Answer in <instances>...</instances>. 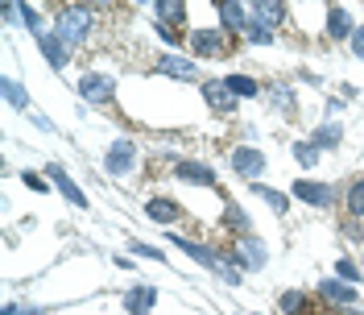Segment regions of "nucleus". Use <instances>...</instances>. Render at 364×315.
I'll use <instances>...</instances> for the list:
<instances>
[{
    "label": "nucleus",
    "mask_w": 364,
    "mask_h": 315,
    "mask_svg": "<svg viewBox=\"0 0 364 315\" xmlns=\"http://www.w3.org/2000/svg\"><path fill=\"white\" fill-rule=\"evenodd\" d=\"M356 29H352V17H348V8L344 4H327V37H352Z\"/></svg>",
    "instance_id": "12"
},
{
    "label": "nucleus",
    "mask_w": 364,
    "mask_h": 315,
    "mask_svg": "<svg viewBox=\"0 0 364 315\" xmlns=\"http://www.w3.org/2000/svg\"><path fill=\"white\" fill-rule=\"evenodd\" d=\"M274 104H278L282 112H290V108H294V96H290V83H274Z\"/></svg>",
    "instance_id": "29"
},
{
    "label": "nucleus",
    "mask_w": 364,
    "mask_h": 315,
    "mask_svg": "<svg viewBox=\"0 0 364 315\" xmlns=\"http://www.w3.org/2000/svg\"><path fill=\"white\" fill-rule=\"evenodd\" d=\"M203 96H207V104H211L215 112H232V108H236V96L228 91V83H224V79L203 83Z\"/></svg>",
    "instance_id": "13"
},
{
    "label": "nucleus",
    "mask_w": 364,
    "mask_h": 315,
    "mask_svg": "<svg viewBox=\"0 0 364 315\" xmlns=\"http://www.w3.org/2000/svg\"><path fill=\"white\" fill-rule=\"evenodd\" d=\"M249 17L274 29V25L286 21V4H282V0H257V4H249Z\"/></svg>",
    "instance_id": "10"
},
{
    "label": "nucleus",
    "mask_w": 364,
    "mask_h": 315,
    "mask_svg": "<svg viewBox=\"0 0 364 315\" xmlns=\"http://www.w3.org/2000/svg\"><path fill=\"white\" fill-rule=\"evenodd\" d=\"M157 75H170V79H182V83H191L199 71H195V62H191V58H178V54H162V58H157Z\"/></svg>",
    "instance_id": "9"
},
{
    "label": "nucleus",
    "mask_w": 364,
    "mask_h": 315,
    "mask_svg": "<svg viewBox=\"0 0 364 315\" xmlns=\"http://www.w3.org/2000/svg\"><path fill=\"white\" fill-rule=\"evenodd\" d=\"M186 42H191V50H195L199 58H228V54L236 50L232 33H224V29H195Z\"/></svg>",
    "instance_id": "2"
},
{
    "label": "nucleus",
    "mask_w": 364,
    "mask_h": 315,
    "mask_svg": "<svg viewBox=\"0 0 364 315\" xmlns=\"http://www.w3.org/2000/svg\"><path fill=\"white\" fill-rule=\"evenodd\" d=\"M340 137H344V129H340V125H323V129H315V145H319V150H336V145H340Z\"/></svg>",
    "instance_id": "22"
},
{
    "label": "nucleus",
    "mask_w": 364,
    "mask_h": 315,
    "mask_svg": "<svg viewBox=\"0 0 364 315\" xmlns=\"http://www.w3.org/2000/svg\"><path fill=\"white\" fill-rule=\"evenodd\" d=\"M224 216H228V224H232V228H236L240 237H249V216H245V212H240V208H236L232 199H228V212H224Z\"/></svg>",
    "instance_id": "28"
},
{
    "label": "nucleus",
    "mask_w": 364,
    "mask_h": 315,
    "mask_svg": "<svg viewBox=\"0 0 364 315\" xmlns=\"http://www.w3.org/2000/svg\"><path fill=\"white\" fill-rule=\"evenodd\" d=\"M236 253H240V262H245L249 270H261V266H265V245H261L257 237H240V241H236Z\"/></svg>",
    "instance_id": "17"
},
{
    "label": "nucleus",
    "mask_w": 364,
    "mask_h": 315,
    "mask_svg": "<svg viewBox=\"0 0 364 315\" xmlns=\"http://www.w3.org/2000/svg\"><path fill=\"white\" fill-rule=\"evenodd\" d=\"M153 303H157V291H153V287H133V291L124 295V312L128 315H149Z\"/></svg>",
    "instance_id": "15"
},
{
    "label": "nucleus",
    "mask_w": 364,
    "mask_h": 315,
    "mask_svg": "<svg viewBox=\"0 0 364 315\" xmlns=\"http://www.w3.org/2000/svg\"><path fill=\"white\" fill-rule=\"evenodd\" d=\"M145 216H149V220H157V224H174L182 212H178V204H174V199H162V195H157V199H149V204H145Z\"/></svg>",
    "instance_id": "18"
},
{
    "label": "nucleus",
    "mask_w": 364,
    "mask_h": 315,
    "mask_svg": "<svg viewBox=\"0 0 364 315\" xmlns=\"http://www.w3.org/2000/svg\"><path fill=\"white\" fill-rule=\"evenodd\" d=\"M174 179L199 183V187H215V174H211V166H203V162H178V166H174Z\"/></svg>",
    "instance_id": "14"
},
{
    "label": "nucleus",
    "mask_w": 364,
    "mask_h": 315,
    "mask_svg": "<svg viewBox=\"0 0 364 315\" xmlns=\"http://www.w3.org/2000/svg\"><path fill=\"white\" fill-rule=\"evenodd\" d=\"M25 187H33V191H46V183H41L37 174H25Z\"/></svg>",
    "instance_id": "36"
},
{
    "label": "nucleus",
    "mask_w": 364,
    "mask_h": 315,
    "mask_svg": "<svg viewBox=\"0 0 364 315\" xmlns=\"http://www.w3.org/2000/svg\"><path fill=\"white\" fill-rule=\"evenodd\" d=\"M95 4H66V8H58V17H54V37L66 46V50H75V46H83L87 37H91V29H95Z\"/></svg>",
    "instance_id": "1"
},
{
    "label": "nucleus",
    "mask_w": 364,
    "mask_h": 315,
    "mask_svg": "<svg viewBox=\"0 0 364 315\" xmlns=\"http://www.w3.org/2000/svg\"><path fill=\"white\" fill-rule=\"evenodd\" d=\"M352 54H356V58H364V29H356V33H352Z\"/></svg>",
    "instance_id": "34"
},
{
    "label": "nucleus",
    "mask_w": 364,
    "mask_h": 315,
    "mask_svg": "<svg viewBox=\"0 0 364 315\" xmlns=\"http://www.w3.org/2000/svg\"><path fill=\"white\" fill-rule=\"evenodd\" d=\"M37 312H41V307H17V303L4 307V315H37Z\"/></svg>",
    "instance_id": "35"
},
{
    "label": "nucleus",
    "mask_w": 364,
    "mask_h": 315,
    "mask_svg": "<svg viewBox=\"0 0 364 315\" xmlns=\"http://www.w3.org/2000/svg\"><path fill=\"white\" fill-rule=\"evenodd\" d=\"M348 315H356V312H348Z\"/></svg>",
    "instance_id": "37"
},
{
    "label": "nucleus",
    "mask_w": 364,
    "mask_h": 315,
    "mask_svg": "<svg viewBox=\"0 0 364 315\" xmlns=\"http://www.w3.org/2000/svg\"><path fill=\"white\" fill-rule=\"evenodd\" d=\"M215 8H220V25H224V33H245V29H249V4L228 0V4H215Z\"/></svg>",
    "instance_id": "8"
},
{
    "label": "nucleus",
    "mask_w": 364,
    "mask_h": 315,
    "mask_svg": "<svg viewBox=\"0 0 364 315\" xmlns=\"http://www.w3.org/2000/svg\"><path fill=\"white\" fill-rule=\"evenodd\" d=\"M46 174H50V183H54V187H58V191H62V195H66V199L75 204V208H87V195L79 191V183H75V179H70V174H66L62 166H50Z\"/></svg>",
    "instance_id": "11"
},
{
    "label": "nucleus",
    "mask_w": 364,
    "mask_h": 315,
    "mask_svg": "<svg viewBox=\"0 0 364 315\" xmlns=\"http://www.w3.org/2000/svg\"><path fill=\"white\" fill-rule=\"evenodd\" d=\"M336 274H340L344 282H356V278H361V270H356V262H348V258H340V262H336Z\"/></svg>",
    "instance_id": "30"
},
{
    "label": "nucleus",
    "mask_w": 364,
    "mask_h": 315,
    "mask_svg": "<svg viewBox=\"0 0 364 315\" xmlns=\"http://www.w3.org/2000/svg\"><path fill=\"white\" fill-rule=\"evenodd\" d=\"M0 87H4V100H8L12 108H29V96H25V87H21L12 75H4V83H0Z\"/></svg>",
    "instance_id": "21"
},
{
    "label": "nucleus",
    "mask_w": 364,
    "mask_h": 315,
    "mask_svg": "<svg viewBox=\"0 0 364 315\" xmlns=\"http://www.w3.org/2000/svg\"><path fill=\"white\" fill-rule=\"evenodd\" d=\"M157 33H162V42H170V46H182L178 29H170V25H157Z\"/></svg>",
    "instance_id": "33"
},
{
    "label": "nucleus",
    "mask_w": 364,
    "mask_h": 315,
    "mask_svg": "<svg viewBox=\"0 0 364 315\" xmlns=\"http://www.w3.org/2000/svg\"><path fill=\"white\" fill-rule=\"evenodd\" d=\"M224 83H228V91H232L236 100H253V96H261V83L249 79V75H224Z\"/></svg>",
    "instance_id": "20"
},
{
    "label": "nucleus",
    "mask_w": 364,
    "mask_h": 315,
    "mask_svg": "<svg viewBox=\"0 0 364 315\" xmlns=\"http://www.w3.org/2000/svg\"><path fill=\"white\" fill-rule=\"evenodd\" d=\"M79 96H83L87 104H112V100H116V79H112V75L91 71V75H83V79H79Z\"/></svg>",
    "instance_id": "3"
},
{
    "label": "nucleus",
    "mask_w": 364,
    "mask_h": 315,
    "mask_svg": "<svg viewBox=\"0 0 364 315\" xmlns=\"http://www.w3.org/2000/svg\"><path fill=\"white\" fill-rule=\"evenodd\" d=\"M348 212H352V216H364V179H356V183L348 187Z\"/></svg>",
    "instance_id": "26"
},
{
    "label": "nucleus",
    "mask_w": 364,
    "mask_h": 315,
    "mask_svg": "<svg viewBox=\"0 0 364 315\" xmlns=\"http://www.w3.org/2000/svg\"><path fill=\"white\" fill-rule=\"evenodd\" d=\"M282 312L286 315H307L311 312V307H307V295H303V291H286V295H282Z\"/></svg>",
    "instance_id": "24"
},
{
    "label": "nucleus",
    "mask_w": 364,
    "mask_h": 315,
    "mask_svg": "<svg viewBox=\"0 0 364 315\" xmlns=\"http://www.w3.org/2000/svg\"><path fill=\"white\" fill-rule=\"evenodd\" d=\"M104 166H108V174H133V166H137V145L128 141V137H120V141H112V150H108V158H104Z\"/></svg>",
    "instance_id": "4"
},
{
    "label": "nucleus",
    "mask_w": 364,
    "mask_h": 315,
    "mask_svg": "<svg viewBox=\"0 0 364 315\" xmlns=\"http://www.w3.org/2000/svg\"><path fill=\"white\" fill-rule=\"evenodd\" d=\"M294 195L303 204H311V208H332V199H336V191L327 183H311V179H298L294 183Z\"/></svg>",
    "instance_id": "7"
},
{
    "label": "nucleus",
    "mask_w": 364,
    "mask_h": 315,
    "mask_svg": "<svg viewBox=\"0 0 364 315\" xmlns=\"http://www.w3.org/2000/svg\"><path fill=\"white\" fill-rule=\"evenodd\" d=\"M128 249H133V253H141V258H153V262H162V249H153V245H145V241H128Z\"/></svg>",
    "instance_id": "32"
},
{
    "label": "nucleus",
    "mask_w": 364,
    "mask_h": 315,
    "mask_svg": "<svg viewBox=\"0 0 364 315\" xmlns=\"http://www.w3.org/2000/svg\"><path fill=\"white\" fill-rule=\"evenodd\" d=\"M245 37H249V42H253V46H269V42H274V29H269V25H261V21H253V17H249V29H245Z\"/></svg>",
    "instance_id": "25"
},
{
    "label": "nucleus",
    "mask_w": 364,
    "mask_h": 315,
    "mask_svg": "<svg viewBox=\"0 0 364 315\" xmlns=\"http://www.w3.org/2000/svg\"><path fill=\"white\" fill-rule=\"evenodd\" d=\"M153 8H157V25H170V29H174V25L186 21V4H182V0H162V4H153Z\"/></svg>",
    "instance_id": "19"
},
{
    "label": "nucleus",
    "mask_w": 364,
    "mask_h": 315,
    "mask_svg": "<svg viewBox=\"0 0 364 315\" xmlns=\"http://www.w3.org/2000/svg\"><path fill=\"white\" fill-rule=\"evenodd\" d=\"M319 299L332 303V307H352L356 303V287L344 282V278H323L319 282Z\"/></svg>",
    "instance_id": "5"
},
{
    "label": "nucleus",
    "mask_w": 364,
    "mask_h": 315,
    "mask_svg": "<svg viewBox=\"0 0 364 315\" xmlns=\"http://www.w3.org/2000/svg\"><path fill=\"white\" fill-rule=\"evenodd\" d=\"M294 158H298L303 166H315V158H319V145H315V141H294Z\"/></svg>",
    "instance_id": "27"
},
{
    "label": "nucleus",
    "mask_w": 364,
    "mask_h": 315,
    "mask_svg": "<svg viewBox=\"0 0 364 315\" xmlns=\"http://www.w3.org/2000/svg\"><path fill=\"white\" fill-rule=\"evenodd\" d=\"M21 21H25V25H29V29H33V33H37V37H41V33H46V29H41V17H37V12H33V8H29V4H21Z\"/></svg>",
    "instance_id": "31"
},
{
    "label": "nucleus",
    "mask_w": 364,
    "mask_h": 315,
    "mask_svg": "<svg viewBox=\"0 0 364 315\" xmlns=\"http://www.w3.org/2000/svg\"><path fill=\"white\" fill-rule=\"evenodd\" d=\"M37 46H41V54H46V62H50L54 71H62V66H66L70 50H66V46H62V42H58L54 33H41V37H37Z\"/></svg>",
    "instance_id": "16"
},
{
    "label": "nucleus",
    "mask_w": 364,
    "mask_h": 315,
    "mask_svg": "<svg viewBox=\"0 0 364 315\" xmlns=\"http://www.w3.org/2000/svg\"><path fill=\"white\" fill-rule=\"evenodd\" d=\"M253 191H257V195H261V199H265V204H269V208L278 212V216H282V212L290 208V199H286L282 191H274V187H261V183H253Z\"/></svg>",
    "instance_id": "23"
},
{
    "label": "nucleus",
    "mask_w": 364,
    "mask_h": 315,
    "mask_svg": "<svg viewBox=\"0 0 364 315\" xmlns=\"http://www.w3.org/2000/svg\"><path fill=\"white\" fill-rule=\"evenodd\" d=\"M232 170L245 179H257V174H265V154L253 145H240V150H232Z\"/></svg>",
    "instance_id": "6"
}]
</instances>
